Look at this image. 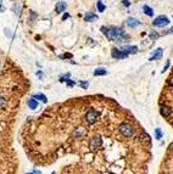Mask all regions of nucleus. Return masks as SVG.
Wrapping results in <instances>:
<instances>
[{
  "instance_id": "nucleus-23",
  "label": "nucleus",
  "mask_w": 173,
  "mask_h": 174,
  "mask_svg": "<svg viewBox=\"0 0 173 174\" xmlns=\"http://www.w3.org/2000/svg\"><path fill=\"white\" fill-rule=\"evenodd\" d=\"M79 85H80V88H82V89H88L89 83H88V82H85V80H80L79 82Z\"/></svg>"
},
{
  "instance_id": "nucleus-11",
  "label": "nucleus",
  "mask_w": 173,
  "mask_h": 174,
  "mask_svg": "<svg viewBox=\"0 0 173 174\" xmlns=\"http://www.w3.org/2000/svg\"><path fill=\"white\" fill-rule=\"evenodd\" d=\"M121 50L126 51V53H128V54H135L138 51V48L134 46V45H123L121 48Z\"/></svg>"
},
{
  "instance_id": "nucleus-5",
  "label": "nucleus",
  "mask_w": 173,
  "mask_h": 174,
  "mask_svg": "<svg viewBox=\"0 0 173 174\" xmlns=\"http://www.w3.org/2000/svg\"><path fill=\"white\" fill-rule=\"evenodd\" d=\"M111 56H112L114 58H116V60H122V58H126V57H128L129 56V54L128 53H126V51H123V50H121V49H112V53H111Z\"/></svg>"
},
{
  "instance_id": "nucleus-17",
  "label": "nucleus",
  "mask_w": 173,
  "mask_h": 174,
  "mask_svg": "<svg viewBox=\"0 0 173 174\" xmlns=\"http://www.w3.org/2000/svg\"><path fill=\"white\" fill-rule=\"evenodd\" d=\"M32 97H34L35 100H39V101H42V102H44V104H46V102H48V97L44 95V94H34Z\"/></svg>"
},
{
  "instance_id": "nucleus-29",
  "label": "nucleus",
  "mask_w": 173,
  "mask_h": 174,
  "mask_svg": "<svg viewBox=\"0 0 173 174\" xmlns=\"http://www.w3.org/2000/svg\"><path fill=\"white\" fill-rule=\"evenodd\" d=\"M122 3H123V5H125L126 7H129V6H130V3L128 1V0H122Z\"/></svg>"
},
{
  "instance_id": "nucleus-4",
  "label": "nucleus",
  "mask_w": 173,
  "mask_h": 174,
  "mask_svg": "<svg viewBox=\"0 0 173 174\" xmlns=\"http://www.w3.org/2000/svg\"><path fill=\"white\" fill-rule=\"evenodd\" d=\"M169 18L165 15H160L157 16L155 19H154V22H152V25H154L155 27H165L167 25H169Z\"/></svg>"
},
{
  "instance_id": "nucleus-20",
  "label": "nucleus",
  "mask_w": 173,
  "mask_h": 174,
  "mask_svg": "<svg viewBox=\"0 0 173 174\" xmlns=\"http://www.w3.org/2000/svg\"><path fill=\"white\" fill-rule=\"evenodd\" d=\"M21 7H22L21 4H15L14 5V12L16 15H20V14H21Z\"/></svg>"
},
{
  "instance_id": "nucleus-31",
  "label": "nucleus",
  "mask_w": 173,
  "mask_h": 174,
  "mask_svg": "<svg viewBox=\"0 0 173 174\" xmlns=\"http://www.w3.org/2000/svg\"><path fill=\"white\" fill-rule=\"evenodd\" d=\"M168 67H169V60H167V62H166V66L164 67V71H162V72H165V71H166V69H167Z\"/></svg>"
},
{
  "instance_id": "nucleus-36",
  "label": "nucleus",
  "mask_w": 173,
  "mask_h": 174,
  "mask_svg": "<svg viewBox=\"0 0 173 174\" xmlns=\"http://www.w3.org/2000/svg\"><path fill=\"white\" fill-rule=\"evenodd\" d=\"M26 174H34V173H26Z\"/></svg>"
},
{
  "instance_id": "nucleus-33",
  "label": "nucleus",
  "mask_w": 173,
  "mask_h": 174,
  "mask_svg": "<svg viewBox=\"0 0 173 174\" xmlns=\"http://www.w3.org/2000/svg\"><path fill=\"white\" fill-rule=\"evenodd\" d=\"M33 173H34V174H42V172H40V170H38V169L33 170Z\"/></svg>"
},
{
  "instance_id": "nucleus-27",
  "label": "nucleus",
  "mask_w": 173,
  "mask_h": 174,
  "mask_svg": "<svg viewBox=\"0 0 173 174\" xmlns=\"http://www.w3.org/2000/svg\"><path fill=\"white\" fill-rule=\"evenodd\" d=\"M157 38H159V34H157V33H151V34H150V39H151V40H156Z\"/></svg>"
},
{
  "instance_id": "nucleus-28",
  "label": "nucleus",
  "mask_w": 173,
  "mask_h": 174,
  "mask_svg": "<svg viewBox=\"0 0 173 174\" xmlns=\"http://www.w3.org/2000/svg\"><path fill=\"white\" fill-rule=\"evenodd\" d=\"M72 57V54H64V55H60V58H71Z\"/></svg>"
},
{
  "instance_id": "nucleus-19",
  "label": "nucleus",
  "mask_w": 173,
  "mask_h": 174,
  "mask_svg": "<svg viewBox=\"0 0 173 174\" xmlns=\"http://www.w3.org/2000/svg\"><path fill=\"white\" fill-rule=\"evenodd\" d=\"M96 6H98V10H99L100 12H104V11H105V9H106V6L103 4V1H101V0L96 1Z\"/></svg>"
},
{
  "instance_id": "nucleus-25",
  "label": "nucleus",
  "mask_w": 173,
  "mask_h": 174,
  "mask_svg": "<svg viewBox=\"0 0 173 174\" xmlns=\"http://www.w3.org/2000/svg\"><path fill=\"white\" fill-rule=\"evenodd\" d=\"M4 33H5V35H6L7 38H12V37H14V35H12V33H11V30L7 29V28H5V29H4Z\"/></svg>"
},
{
  "instance_id": "nucleus-9",
  "label": "nucleus",
  "mask_w": 173,
  "mask_h": 174,
  "mask_svg": "<svg viewBox=\"0 0 173 174\" xmlns=\"http://www.w3.org/2000/svg\"><path fill=\"white\" fill-rule=\"evenodd\" d=\"M66 7H67V4L65 1H57L56 6H55V11H56V14H62L66 10Z\"/></svg>"
},
{
  "instance_id": "nucleus-1",
  "label": "nucleus",
  "mask_w": 173,
  "mask_h": 174,
  "mask_svg": "<svg viewBox=\"0 0 173 174\" xmlns=\"http://www.w3.org/2000/svg\"><path fill=\"white\" fill-rule=\"evenodd\" d=\"M103 33L112 42L116 43H123L126 42V39H129V35L126 34L123 30L118 27H112V28H106V27H101Z\"/></svg>"
},
{
  "instance_id": "nucleus-18",
  "label": "nucleus",
  "mask_w": 173,
  "mask_h": 174,
  "mask_svg": "<svg viewBox=\"0 0 173 174\" xmlns=\"http://www.w3.org/2000/svg\"><path fill=\"white\" fill-rule=\"evenodd\" d=\"M143 11H144L145 15H148V16H150V17L154 16V10H152L150 6H148V5H144V6H143Z\"/></svg>"
},
{
  "instance_id": "nucleus-37",
  "label": "nucleus",
  "mask_w": 173,
  "mask_h": 174,
  "mask_svg": "<svg viewBox=\"0 0 173 174\" xmlns=\"http://www.w3.org/2000/svg\"><path fill=\"white\" fill-rule=\"evenodd\" d=\"M172 33H173V29H172Z\"/></svg>"
},
{
  "instance_id": "nucleus-22",
  "label": "nucleus",
  "mask_w": 173,
  "mask_h": 174,
  "mask_svg": "<svg viewBox=\"0 0 173 174\" xmlns=\"http://www.w3.org/2000/svg\"><path fill=\"white\" fill-rule=\"evenodd\" d=\"M155 138H156L157 140H161V139H162V130H161L160 128H156V129H155Z\"/></svg>"
},
{
  "instance_id": "nucleus-30",
  "label": "nucleus",
  "mask_w": 173,
  "mask_h": 174,
  "mask_svg": "<svg viewBox=\"0 0 173 174\" xmlns=\"http://www.w3.org/2000/svg\"><path fill=\"white\" fill-rule=\"evenodd\" d=\"M68 17H69V14H68V12H65V14H64V16H62V21H65V19H67Z\"/></svg>"
},
{
  "instance_id": "nucleus-14",
  "label": "nucleus",
  "mask_w": 173,
  "mask_h": 174,
  "mask_svg": "<svg viewBox=\"0 0 173 174\" xmlns=\"http://www.w3.org/2000/svg\"><path fill=\"white\" fill-rule=\"evenodd\" d=\"M84 133H85V130H84L83 127H78V128H76L75 131H73V136H75V138H82V136L84 135Z\"/></svg>"
},
{
  "instance_id": "nucleus-3",
  "label": "nucleus",
  "mask_w": 173,
  "mask_h": 174,
  "mask_svg": "<svg viewBox=\"0 0 173 174\" xmlns=\"http://www.w3.org/2000/svg\"><path fill=\"white\" fill-rule=\"evenodd\" d=\"M98 118H99V113L95 110H93V108H90L85 113V116H84V121L87 122V124H89V126L95 124Z\"/></svg>"
},
{
  "instance_id": "nucleus-10",
  "label": "nucleus",
  "mask_w": 173,
  "mask_h": 174,
  "mask_svg": "<svg viewBox=\"0 0 173 174\" xmlns=\"http://www.w3.org/2000/svg\"><path fill=\"white\" fill-rule=\"evenodd\" d=\"M126 23H127V26L130 27V28H135V27H138V26L140 25V22L138 21L137 18H134V17H128L127 21H126Z\"/></svg>"
},
{
  "instance_id": "nucleus-35",
  "label": "nucleus",
  "mask_w": 173,
  "mask_h": 174,
  "mask_svg": "<svg viewBox=\"0 0 173 174\" xmlns=\"http://www.w3.org/2000/svg\"><path fill=\"white\" fill-rule=\"evenodd\" d=\"M169 150L173 152V142H171V145H169Z\"/></svg>"
},
{
  "instance_id": "nucleus-8",
  "label": "nucleus",
  "mask_w": 173,
  "mask_h": 174,
  "mask_svg": "<svg viewBox=\"0 0 173 174\" xmlns=\"http://www.w3.org/2000/svg\"><path fill=\"white\" fill-rule=\"evenodd\" d=\"M160 113H161L162 117L167 118V117H169V116L172 115V108H171L169 106H162V107L160 108Z\"/></svg>"
},
{
  "instance_id": "nucleus-6",
  "label": "nucleus",
  "mask_w": 173,
  "mask_h": 174,
  "mask_svg": "<svg viewBox=\"0 0 173 174\" xmlns=\"http://www.w3.org/2000/svg\"><path fill=\"white\" fill-rule=\"evenodd\" d=\"M101 145H103V140H101V138L99 135H95L94 138H91V140H90V147L93 149V150L101 147Z\"/></svg>"
},
{
  "instance_id": "nucleus-26",
  "label": "nucleus",
  "mask_w": 173,
  "mask_h": 174,
  "mask_svg": "<svg viewBox=\"0 0 173 174\" xmlns=\"http://www.w3.org/2000/svg\"><path fill=\"white\" fill-rule=\"evenodd\" d=\"M66 85H67V87H69V88H72V87H75V85H76V83H75V82H73V80H71V79H68V80L66 82Z\"/></svg>"
},
{
  "instance_id": "nucleus-12",
  "label": "nucleus",
  "mask_w": 173,
  "mask_h": 174,
  "mask_svg": "<svg viewBox=\"0 0 173 174\" xmlns=\"http://www.w3.org/2000/svg\"><path fill=\"white\" fill-rule=\"evenodd\" d=\"M162 53H164V51H162V49L161 48H159L157 50H155V53L152 54V56L149 58L150 61H156V60H160L161 57H162Z\"/></svg>"
},
{
  "instance_id": "nucleus-15",
  "label": "nucleus",
  "mask_w": 173,
  "mask_h": 174,
  "mask_svg": "<svg viewBox=\"0 0 173 174\" xmlns=\"http://www.w3.org/2000/svg\"><path fill=\"white\" fill-rule=\"evenodd\" d=\"M27 104H28V107L30 110H35L38 107V100H35L34 97H30V99H28Z\"/></svg>"
},
{
  "instance_id": "nucleus-7",
  "label": "nucleus",
  "mask_w": 173,
  "mask_h": 174,
  "mask_svg": "<svg viewBox=\"0 0 173 174\" xmlns=\"http://www.w3.org/2000/svg\"><path fill=\"white\" fill-rule=\"evenodd\" d=\"M139 140L143 145H146V146H151V139L149 136L148 133H141L139 135Z\"/></svg>"
},
{
  "instance_id": "nucleus-21",
  "label": "nucleus",
  "mask_w": 173,
  "mask_h": 174,
  "mask_svg": "<svg viewBox=\"0 0 173 174\" xmlns=\"http://www.w3.org/2000/svg\"><path fill=\"white\" fill-rule=\"evenodd\" d=\"M69 78H71V73H69V72H68V73H65V74H62V76L60 77V82H65V83H66V82H67Z\"/></svg>"
},
{
  "instance_id": "nucleus-24",
  "label": "nucleus",
  "mask_w": 173,
  "mask_h": 174,
  "mask_svg": "<svg viewBox=\"0 0 173 174\" xmlns=\"http://www.w3.org/2000/svg\"><path fill=\"white\" fill-rule=\"evenodd\" d=\"M5 105H6V100H5V97H4L3 95H0V108H3Z\"/></svg>"
},
{
  "instance_id": "nucleus-32",
  "label": "nucleus",
  "mask_w": 173,
  "mask_h": 174,
  "mask_svg": "<svg viewBox=\"0 0 173 174\" xmlns=\"http://www.w3.org/2000/svg\"><path fill=\"white\" fill-rule=\"evenodd\" d=\"M37 76H38L40 79H42V78H43V73H42V71H38V72H37Z\"/></svg>"
},
{
  "instance_id": "nucleus-13",
  "label": "nucleus",
  "mask_w": 173,
  "mask_h": 174,
  "mask_svg": "<svg viewBox=\"0 0 173 174\" xmlns=\"http://www.w3.org/2000/svg\"><path fill=\"white\" fill-rule=\"evenodd\" d=\"M93 74L95 76V77H101V76H106L107 74V71H106V68H103V67H99V68H96L94 72H93Z\"/></svg>"
},
{
  "instance_id": "nucleus-34",
  "label": "nucleus",
  "mask_w": 173,
  "mask_h": 174,
  "mask_svg": "<svg viewBox=\"0 0 173 174\" xmlns=\"http://www.w3.org/2000/svg\"><path fill=\"white\" fill-rule=\"evenodd\" d=\"M0 11H4V6H3L1 3H0Z\"/></svg>"
},
{
  "instance_id": "nucleus-2",
  "label": "nucleus",
  "mask_w": 173,
  "mask_h": 174,
  "mask_svg": "<svg viewBox=\"0 0 173 174\" xmlns=\"http://www.w3.org/2000/svg\"><path fill=\"white\" fill-rule=\"evenodd\" d=\"M118 130H119L121 134L123 136H126V138H132V136H134V134H135L134 128L132 127L130 124H128V123H121L119 127H118Z\"/></svg>"
},
{
  "instance_id": "nucleus-16",
  "label": "nucleus",
  "mask_w": 173,
  "mask_h": 174,
  "mask_svg": "<svg viewBox=\"0 0 173 174\" xmlns=\"http://www.w3.org/2000/svg\"><path fill=\"white\" fill-rule=\"evenodd\" d=\"M98 18V15L94 14V12H87L85 16H84V19L87 22H91V21H94V19Z\"/></svg>"
}]
</instances>
